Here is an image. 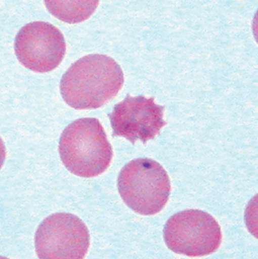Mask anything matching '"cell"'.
I'll use <instances>...</instances> for the list:
<instances>
[{
    "instance_id": "obj_2",
    "label": "cell",
    "mask_w": 258,
    "mask_h": 259,
    "mask_svg": "<svg viewBox=\"0 0 258 259\" xmlns=\"http://www.w3.org/2000/svg\"><path fill=\"white\" fill-rule=\"evenodd\" d=\"M59 152L66 169L85 178L103 174L113 157L112 145L96 118L76 119L66 126L60 136Z\"/></svg>"
},
{
    "instance_id": "obj_4",
    "label": "cell",
    "mask_w": 258,
    "mask_h": 259,
    "mask_svg": "<svg viewBox=\"0 0 258 259\" xmlns=\"http://www.w3.org/2000/svg\"><path fill=\"white\" fill-rule=\"evenodd\" d=\"M168 249L188 257H202L217 251L223 234L216 219L206 211L189 209L170 217L163 230Z\"/></svg>"
},
{
    "instance_id": "obj_3",
    "label": "cell",
    "mask_w": 258,
    "mask_h": 259,
    "mask_svg": "<svg viewBox=\"0 0 258 259\" xmlns=\"http://www.w3.org/2000/svg\"><path fill=\"white\" fill-rule=\"evenodd\" d=\"M117 185L125 204L143 215H155L163 209L171 192L166 170L148 158L134 159L124 165Z\"/></svg>"
},
{
    "instance_id": "obj_7",
    "label": "cell",
    "mask_w": 258,
    "mask_h": 259,
    "mask_svg": "<svg viewBox=\"0 0 258 259\" xmlns=\"http://www.w3.org/2000/svg\"><path fill=\"white\" fill-rule=\"evenodd\" d=\"M165 107L155 103L154 98L127 95L114 106L109 115L113 137H122L132 144L140 140L144 144L159 135L167 124L164 120Z\"/></svg>"
},
{
    "instance_id": "obj_1",
    "label": "cell",
    "mask_w": 258,
    "mask_h": 259,
    "mask_svg": "<svg viewBox=\"0 0 258 259\" xmlns=\"http://www.w3.org/2000/svg\"><path fill=\"white\" fill-rule=\"evenodd\" d=\"M123 83V72L116 60L106 55L91 54L65 72L60 92L73 109H99L117 96Z\"/></svg>"
},
{
    "instance_id": "obj_8",
    "label": "cell",
    "mask_w": 258,
    "mask_h": 259,
    "mask_svg": "<svg viewBox=\"0 0 258 259\" xmlns=\"http://www.w3.org/2000/svg\"><path fill=\"white\" fill-rule=\"evenodd\" d=\"M99 1H45L55 17L69 24L81 22L95 12Z\"/></svg>"
},
{
    "instance_id": "obj_5",
    "label": "cell",
    "mask_w": 258,
    "mask_h": 259,
    "mask_svg": "<svg viewBox=\"0 0 258 259\" xmlns=\"http://www.w3.org/2000/svg\"><path fill=\"white\" fill-rule=\"evenodd\" d=\"M34 243L39 258L83 259L90 246V234L79 217L58 212L45 219L37 227Z\"/></svg>"
},
{
    "instance_id": "obj_6",
    "label": "cell",
    "mask_w": 258,
    "mask_h": 259,
    "mask_svg": "<svg viewBox=\"0 0 258 259\" xmlns=\"http://www.w3.org/2000/svg\"><path fill=\"white\" fill-rule=\"evenodd\" d=\"M66 42L61 31L50 23L34 21L21 28L16 36V56L26 68L47 73L63 61Z\"/></svg>"
}]
</instances>
